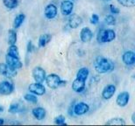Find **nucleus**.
I'll list each match as a JSON object with an SVG mask.
<instances>
[{"instance_id":"f257e3e1","label":"nucleus","mask_w":135,"mask_h":126,"mask_svg":"<svg viewBox=\"0 0 135 126\" xmlns=\"http://www.w3.org/2000/svg\"><path fill=\"white\" fill-rule=\"evenodd\" d=\"M94 68L98 74H107L114 69L115 65L110 59L99 56L96 59L95 63H94Z\"/></svg>"},{"instance_id":"f03ea898","label":"nucleus","mask_w":135,"mask_h":126,"mask_svg":"<svg viewBox=\"0 0 135 126\" xmlns=\"http://www.w3.org/2000/svg\"><path fill=\"white\" fill-rule=\"evenodd\" d=\"M45 82L47 87L53 88V89H55V88H58L60 87H64V86L67 85V81H62L61 77L56 74H50L47 75Z\"/></svg>"},{"instance_id":"7ed1b4c3","label":"nucleus","mask_w":135,"mask_h":126,"mask_svg":"<svg viewBox=\"0 0 135 126\" xmlns=\"http://www.w3.org/2000/svg\"><path fill=\"white\" fill-rule=\"evenodd\" d=\"M116 38V33L112 29H102L98 32V42L99 43H108L112 41H114Z\"/></svg>"},{"instance_id":"20e7f679","label":"nucleus","mask_w":135,"mask_h":126,"mask_svg":"<svg viewBox=\"0 0 135 126\" xmlns=\"http://www.w3.org/2000/svg\"><path fill=\"white\" fill-rule=\"evenodd\" d=\"M18 71L16 68L8 66L6 63H0V74L7 78H13L17 75Z\"/></svg>"},{"instance_id":"39448f33","label":"nucleus","mask_w":135,"mask_h":126,"mask_svg":"<svg viewBox=\"0 0 135 126\" xmlns=\"http://www.w3.org/2000/svg\"><path fill=\"white\" fill-rule=\"evenodd\" d=\"M33 80L36 82H40V83H43L45 82L46 76H47V74H46V71L44 70V68H42L41 67H35L33 69Z\"/></svg>"},{"instance_id":"423d86ee","label":"nucleus","mask_w":135,"mask_h":126,"mask_svg":"<svg viewBox=\"0 0 135 126\" xmlns=\"http://www.w3.org/2000/svg\"><path fill=\"white\" fill-rule=\"evenodd\" d=\"M89 110H90V106L86 103L80 102V103L74 104L73 111H74L75 116H83V115H85L87 112H89Z\"/></svg>"},{"instance_id":"0eeeda50","label":"nucleus","mask_w":135,"mask_h":126,"mask_svg":"<svg viewBox=\"0 0 135 126\" xmlns=\"http://www.w3.org/2000/svg\"><path fill=\"white\" fill-rule=\"evenodd\" d=\"M14 91V85L9 81H3L0 82V95H9Z\"/></svg>"},{"instance_id":"6e6552de","label":"nucleus","mask_w":135,"mask_h":126,"mask_svg":"<svg viewBox=\"0 0 135 126\" xmlns=\"http://www.w3.org/2000/svg\"><path fill=\"white\" fill-rule=\"evenodd\" d=\"M60 9L63 16H69L74 10V3L71 0H64L61 2Z\"/></svg>"},{"instance_id":"1a4fd4ad","label":"nucleus","mask_w":135,"mask_h":126,"mask_svg":"<svg viewBox=\"0 0 135 126\" xmlns=\"http://www.w3.org/2000/svg\"><path fill=\"white\" fill-rule=\"evenodd\" d=\"M28 90L30 93H33L36 95H43L46 93V88L42 83L40 82H33L28 87Z\"/></svg>"},{"instance_id":"9d476101","label":"nucleus","mask_w":135,"mask_h":126,"mask_svg":"<svg viewBox=\"0 0 135 126\" xmlns=\"http://www.w3.org/2000/svg\"><path fill=\"white\" fill-rule=\"evenodd\" d=\"M57 13H58V9L55 4H48L45 7L44 15L47 19H53V18H55L57 16Z\"/></svg>"},{"instance_id":"9b49d317","label":"nucleus","mask_w":135,"mask_h":126,"mask_svg":"<svg viewBox=\"0 0 135 126\" xmlns=\"http://www.w3.org/2000/svg\"><path fill=\"white\" fill-rule=\"evenodd\" d=\"M130 101V94L127 91H123L118 94L116 99V103L119 107H126Z\"/></svg>"},{"instance_id":"f8f14e48","label":"nucleus","mask_w":135,"mask_h":126,"mask_svg":"<svg viewBox=\"0 0 135 126\" xmlns=\"http://www.w3.org/2000/svg\"><path fill=\"white\" fill-rule=\"evenodd\" d=\"M68 23H69V26L70 28L72 29H76L83 24V18L81 16L77 15V14H70L69 20H68Z\"/></svg>"},{"instance_id":"ddd939ff","label":"nucleus","mask_w":135,"mask_h":126,"mask_svg":"<svg viewBox=\"0 0 135 126\" xmlns=\"http://www.w3.org/2000/svg\"><path fill=\"white\" fill-rule=\"evenodd\" d=\"M5 61H6V64L8 66L12 67V68H16V69H20L22 68V66H23V63L21 62L20 58L13 57V56H11L8 54H6V56H5Z\"/></svg>"},{"instance_id":"4468645a","label":"nucleus","mask_w":135,"mask_h":126,"mask_svg":"<svg viewBox=\"0 0 135 126\" xmlns=\"http://www.w3.org/2000/svg\"><path fill=\"white\" fill-rule=\"evenodd\" d=\"M116 86L114 84H109L105 86L104 88L102 91V97L105 100H109L115 95L116 93Z\"/></svg>"},{"instance_id":"2eb2a0df","label":"nucleus","mask_w":135,"mask_h":126,"mask_svg":"<svg viewBox=\"0 0 135 126\" xmlns=\"http://www.w3.org/2000/svg\"><path fill=\"white\" fill-rule=\"evenodd\" d=\"M122 61L126 66H133L135 63V53L133 51H126L123 53Z\"/></svg>"},{"instance_id":"dca6fc26","label":"nucleus","mask_w":135,"mask_h":126,"mask_svg":"<svg viewBox=\"0 0 135 126\" xmlns=\"http://www.w3.org/2000/svg\"><path fill=\"white\" fill-rule=\"evenodd\" d=\"M93 38V33L89 27H83L80 32V39L83 43L90 42Z\"/></svg>"},{"instance_id":"f3484780","label":"nucleus","mask_w":135,"mask_h":126,"mask_svg":"<svg viewBox=\"0 0 135 126\" xmlns=\"http://www.w3.org/2000/svg\"><path fill=\"white\" fill-rule=\"evenodd\" d=\"M32 114L37 120H43L47 116V110L42 107H35L32 109Z\"/></svg>"},{"instance_id":"a211bd4d","label":"nucleus","mask_w":135,"mask_h":126,"mask_svg":"<svg viewBox=\"0 0 135 126\" xmlns=\"http://www.w3.org/2000/svg\"><path fill=\"white\" fill-rule=\"evenodd\" d=\"M72 89L76 93H82L85 89V82L75 78L72 82Z\"/></svg>"},{"instance_id":"6ab92c4d","label":"nucleus","mask_w":135,"mask_h":126,"mask_svg":"<svg viewBox=\"0 0 135 126\" xmlns=\"http://www.w3.org/2000/svg\"><path fill=\"white\" fill-rule=\"evenodd\" d=\"M52 39V35L49 33H45L40 36L39 41H38V47H45L48 43L51 41Z\"/></svg>"},{"instance_id":"aec40b11","label":"nucleus","mask_w":135,"mask_h":126,"mask_svg":"<svg viewBox=\"0 0 135 126\" xmlns=\"http://www.w3.org/2000/svg\"><path fill=\"white\" fill-rule=\"evenodd\" d=\"M89 74H90V70H89V68H81L76 73V78L86 82V80H87L89 77Z\"/></svg>"},{"instance_id":"412c9836","label":"nucleus","mask_w":135,"mask_h":126,"mask_svg":"<svg viewBox=\"0 0 135 126\" xmlns=\"http://www.w3.org/2000/svg\"><path fill=\"white\" fill-rule=\"evenodd\" d=\"M26 18V15L23 14V13H20V14L17 15L14 18V21H13V28L18 29L20 28L21 25L24 23Z\"/></svg>"},{"instance_id":"4be33fe9","label":"nucleus","mask_w":135,"mask_h":126,"mask_svg":"<svg viewBox=\"0 0 135 126\" xmlns=\"http://www.w3.org/2000/svg\"><path fill=\"white\" fill-rule=\"evenodd\" d=\"M106 125H126V121L122 117H113L105 123Z\"/></svg>"},{"instance_id":"5701e85b","label":"nucleus","mask_w":135,"mask_h":126,"mask_svg":"<svg viewBox=\"0 0 135 126\" xmlns=\"http://www.w3.org/2000/svg\"><path fill=\"white\" fill-rule=\"evenodd\" d=\"M17 39H18L17 33H16L15 30L11 29V30L8 31V44L9 45H16Z\"/></svg>"},{"instance_id":"b1692460","label":"nucleus","mask_w":135,"mask_h":126,"mask_svg":"<svg viewBox=\"0 0 135 126\" xmlns=\"http://www.w3.org/2000/svg\"><path fill=\"white\" fill-rule=\"evenodd\" d=\"M8 111H9V113L11 114H17V113H20V112H22L23 108L20 106V104L18 103H13L10 105Z\"/></svg>"},{"instance_id":"393cba45","label":"nucleus","mask_w":135,"mask_h":126,"mask_svg":"<svg viewBox=\"0 0 135 126\" xmlns=\"http://www.w3.org/2000/svg\"><path fill=\"white\" fill-rule=\"evenodd\" d=\"M7 54L13 56V57L20 58V52H18V48L16 45H10L7 50Z\"/></svg>"},{"instance_id":"a878e982","label":"nucleus","mask_w":135,"mask_h":126,"mask_svg":"<svg viewBox=\"0 0 135 126\" xmlns=\"http://www.w3.org/2000/svg\"><path fill=\"white\" fill-rule=\"evenodd\" d=\"M3 4L8 10H13L18 5V0H3Z\"/></svg>"},{"instance_id":"bb28decb","label":"nucleus","mask_w":135,"mask_h":126,"mask_svg":"<svg viewBox=\"0 0 135 126\" xmlns=\"http://www.w3.org/2000/svg\"><path fill=\"white\" fill-rule=\"evenodd\" d=\"M24 99L28 102L30 103H33V104H36L38 103V98H37V95H34L33 93H28V94H26L24 95Z\"/></svg>"},{"instance_id":"cd10ccee","label":"nucleus","mask_w":135,"mask_h":126,"mask_svg":"<svg viewBox=\"0 0 135 126\" xmlns=\"http://www.w3.org/2000/svg\"><path fill=\"white\" fill-rule=\"evenodd\" d=\"M118 3L125 7H133L135 5V0H117Z\"/></svg>"},{"instance_id":"c85d7f7f","label":"nucleus","mask_w":135,"mask_h":126,"mask_svg":"<svg viewBox=\"0 0 135 126\" xmlns=\"http://www.w3.org/2000/svg\"><path fill=\"white\" fill-rule=\"evenodd\" d=\"M104 22L108 26H114L116 24V18L113 15H107L104 18Z\"/></svg>"},{"instance_id":"c756f323","label":"nucleus","mask_w":135,"mask_h":126,"mask_svg":"<svg viewBox=\"0 0 135 126\" xmlns=\"http://www.w3.org/2000/svg\"><path fill=\"white\" fill-rule=\"evenodd\" d=\"M55 124L58 125H66L67 123L65 121V117L62 115H59L55 118Z\"/></svg>"},{"instance_id":"7c9ffc66","label":"nucleus","mask_w":135,"mask_h":126,"mask_svg":"<svg viewBox=\"0 0 135 126\" xmlns=\"http://www.w3.org/2000/svg\"><path fill=\"white\" fill-rule=\"evenodd\" d=\"M109 9H110V12L112 14H119L120 11L118 8H117L116 6H114L113 4H110L109 5Z\"/></svg>"},{"instance_id":"2f4dec72","label":"nucleus","mask_w":135,"mask_h":126,"mask_svg":"<svg viewBox=\"0 0 135 126\" xmlns=\"http://www.w3.org/2000/svg\"><path fill=\"white\" fill-rule=\"evenodd\" d=\"M99 22V17L98 14H92L90 18V23L92 25H97Z\"/></svg>"},{"instance_id":"473e14b6","label":"nucleus","mask_w":135,"mask_h":126,"mask_svg":"<svg viewBox=\"0 0 135 126\" xmlns=\"http://www.w3.org/2000/svg\"><path fill=\"white\" fill-rule=\"evenodd\" d=\"M26 49H27V52L28 53H33L34 49H35V47L33 46V42H32L31 41H29L27 42V46H26Z\"/></svg>"},{"instance_id":"72a5a7b5","label":"nucleus","mask_w":135,"mask_h":126,"mask_svg":"<svg viewBox=\"0 0 135 126\" xmlns=\"http://www.w3.org/2000/svg\"><path fill=\"white\" fill-rule=\"evenodd\" d=\"M74 104H75V102L73 103V104H71V106L69 107V110H68V114H69L70 117H74V116H75L74 111H73V108H74Z\"/></svg>"},{"instance_id":"f704fd0d","label":"nucleus","mask_w":135,"mask_h":126,"mask_svg":"<svg viewBox=\"0 0 135 126\" xmlns=\"http://www.w3.org/2000/svg\"><path fill=\"white\" fill-rule=\"evenodd\" d=\"M132 121H133V124H135V113L132 115Z\"/></svg>"},{"instance_id":"c9c22d12","label":"nucleus","mask_w":135,"mask_h":126,"mask_svg":"<svg viewBox=\"0 0 135 126\" xmlns=\"http://www.w3.org/2000/svg\"><path fill=\"white\" fill-rule=\"evenodd\" d=\"M4 124V120L3 119V118H0V125H2V124Z\"/></svg>"},{"instance_id":"e433bc0d","label":"nucleus","mask_w":135,"mask_h":126,"mask_svg":"<svg viewBox=\"0 0 135 126\" xmlns=\"http://www.w3.org/2000/svg\"><path fill=\"white\" fill-rule=\"evenodd\" d=\"M4 111V108H3L2 106H0V112H3Z\"/></svg>"},{"instance_id":"4c0bfd02","label":"nucleus","mask_w":135,"mask_h":126,"mask_svg":"<svg viewBox=\"0 0 135 126\" xmlns=\"http://www.w3.org/2000/svg\"><path fill=\"white\" fill-rule=\"evenodd\" d=\"M102 1H104V2H107V1H112V0H102Z\"/></svg>"},{"instance_id":"58836bf2","label":"nucleus","mask_w":135,"mask_h":126,"mask_svg":"<svg viewBox=\"0 0 135 126\" xmlns=\"http://www.w3.org/2000/svg\"><path fill=\"white\" fill-rule=\"evenodd\" d=\"M71 1H75V0H71Z\"/></svg>"}]
</instances>
